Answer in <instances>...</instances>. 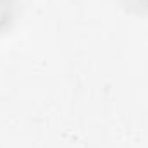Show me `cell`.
<instances>
[{"label":"cell","mask_w":148,"mask_h":148,"mask_svg":"<svg viewBox=\"0 0 148 148\" xmlns=\"http://www.w3.org/2000/svg\"><path fill=\"white\" fill-rule=\"evenodd\" d=\"M136 2H138L140 5H143L145 9H148V0H136Z\"/></svg>","instance_id":"6da1fadb"}]
</instances>
